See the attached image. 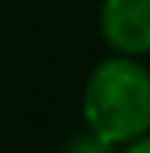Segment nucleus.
I'll use <instances>...</instances> for the list:
<instances>
[{
	"mask_svg": "<svg viewBox=\"0 0 150 153\" xmlns=\"http://www.w3.org/2000/svg\"><path fill=\"white\" fill-rule=\"evenodd\" d=\"M59 153H118V147H112L109 141H103V138H97L94 133H79V135H71Z\"/></svg>",
	"mask_w": 150,
	"mask_h": 153,
	"instance_id": "7ed1b4c3",
	"label": "nucleus"
},
{
	"mask_svg": "<svg viewBox=\"0 0 150 153\" xmlns=\"http://www.w3.org/2000/svg\"><path fill=\"white\" fill-rule=\"evenodd\" d=\"M82 121L112 147L150 133V68L118 53L97 62L82 85Z\"/></svg>",
	"mask_w": 150,
	"mask_h": 153,
	"instance_id": "f257e3e1",
	"label": "nucleus"
},
{
	"mask_svg": "<svg viewBox=\"0 0 150 153\" xmlns=\"http://www.w3.org/2000/svg\"><path fill=\"white\" fill-rule=\"evenodd\" d=\"M100 33L118 56L150 53V0H103Z\"/></svg>",
	"mask_w": 150,
	"mask_h": 153,
	"instance_id": "f03ea898",
	"label": "nucleus"
},
{
	"mask_svg": "<svg viewBox=\"0 0 150 153\" xmlns=\"http://www.w3.org/2000/svg\"><path fill=\"white\" fill-rule=\"evenodd\" d=\"M118 153H150V133L138 135V138H132V141H127V144H121Z\"/></svg>",
	"mask_w": 150,
	"mask_h": 153,
	"instance_id": "20e7f679",
	"label": "nucleus"
}]
</instances>
